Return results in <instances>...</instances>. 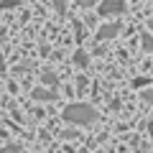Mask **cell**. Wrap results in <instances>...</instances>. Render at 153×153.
I'll list each match as a JSON object with an SVG mask.
<instances>
[{
  "instance_id": "5b68a950",
  "label": "cell",
  "mask_w": 153,
  "mask_h": 153,
  "mask_svg": "<svg viewBox=\"0 0 153 153\" xmlns=\"http://www.w3.org/2000/svg\"><path fill=\"white\" fill-rule=\"evenodd\" d=\"M74 64H76V66H82V69H84V66H89V56H87V51H82V49L74 51Z\"/></svg>"
},
{
  "instance_id": "52a82bcc",
  "label": "cell",
  "mask_w": 153,
  "mask_h": 153,
  "mask_svg": "<svg viewBox=\"0 0 153 153\" xmlns=\"http://www.w3.org/2000/svg\"><path fill=\"white\" fill-rule=\"evenodd\" d=\"M54 10L59 13V16H64L66 13V0H54Z\"/></svg>"
},
{
  "instance_id": "4fadbf2b",
  "label": "cell",
  "mask_w": 153,
  "mask_h": 153,
  "mask_svg": "<svg viewBox=\"0 0 153 153\" xmlns=\"http://www.w3.org/2000/svg\"><path fill=\"white\" fill-rule=\"evenodd\" d=\"M143 84H146V79H143V76H138L135 82H133V87H143Z\"/></svg>"
},
{
  "instance_id": "ba28073f",
  "label": "cell",
  "mask_w": 153,
  "mask_h": 153,
  "mask_svg": "<svg viewBox=\"0 0 153 153\" xmlns=\"http://www.w3.org/2000/svg\"><path fill=\"white\" fill-rule=\"evenodd\" d=\"M41 82H44V84H56L59 79H56V76L51 74V71H46V74H41Z\"/></svg>"
},
{
  "instance_id": "9c48e42d",
  "label": "cell",
  "mask_w": 153,
  "mask_h": 153,
  "mask_svg": "<svg viewBox=\"0 0 153 153\" xmlns=\"http://www.w3.org/2000/svg\"><path fill=\"white\" fill-rule=\"evenodd\" d=\"M0 153H21V146H18V143H10V146H5Z\"/></svg>"
},
{
  "instance_id": "8992f818",
  "label": "cell",
  "mask_w": 153,
  "mask_h": 153,
  "mask_svg": "<svg viewBox=\"0 0 153 153\" xmlns=\"http://www.w3.org/2000/svg\"><path fill=\"white\" fill-rule=\"evenodd\" d=\"M140 44H143V51H153V36H151V33H143Z\"/></svg>"
},
{
  "instance_id": "277c9868",
  "label": "cell",
  "mask_w": 153,
  "mask_h": 153,
  "mask_svg": "<svg viewBox=\"0 0 153 153\" xmlns=\"http://www.w3.org/2000/svg\"><path fill=\"white\" fill-rule=\"evenodd\" d=\"M120 33V23H107V26H102L97 31V38L100 41H110V38H115Z\"/></svg>"
},
{
  "instance_id": "3957f363",
  "label": "cell",
  "mask_w": 153,
  "mask_h": 153,
  "mask_svg": "<svg viewBox=\"0 0 153 153\" xmlns=\"http://www.w3.org/2000/svg\"><path fill=\"white\" fill-rule=\"evenodd\" d=\"M31 97L36 100V102H54V100H59V94L51 92V89H44V87H36L31 92Z\"/></svg>"
},
{
  "instance_id": "8fae6325",
  "label": "cell",
  "mask_w": 153,
  "mask_h": 153,
  "mask_svg": "<svg viewBox=\"0 0 153 153\" xmlns=\"http://www.w3.org/2000/svg\"><path fill=\"white\" fill-rule=\"evenodd\" d=\"M143 100H146L148 105H153V89H143Z\"/></svg>"
},
{
  "instance_id": "30bf717a",
  "label": "cell",
  "mask_w": 153,
  "mask_h": 153,
  "mask_svg": "<svg viewBox=\"0 0 153 153\" xmlns=\"http://www.w3.org/2000/svg\"><path fill=\"white\" fill-rule=\"evenodd\" d=\"M79 3V8H92V5H97L100 0H76Z\"/></svg>"
},
{
  "instance_id": "6da1fadb",
  "label": "cell",
  "mask_w": 153,
  "mask_h": 153,
  "mask_svg": "<svg viewBox=\"0 0 153 153\" xmlns=\"http://www.w3.org/2000/svg\"><path fill=\"white\" fill-rule=\"evenodd\" d=\"M64 120L71 123V125H92L97 120V110L92 105H84V102H74L64 110Z\"/></svg>"
},
{
  "instance_id": "7c38bea8",
  "label": "cell",
  "mask_w": 153,
  "mask_h": 153,
  "mask_svg": "<svg viewBox=\"0 0 153 153\" xmlns=\"http://www.w3.org/2000/svg\"><path fill=\"white\" fill-rule=\"evenodd\" d=\"M18 0H0V8H16Z\"/></svg>"
},
{
  "instance_id": "7a4b0ae2",
  "label": "cell",
  "mask_w": 153,
  "mask_h": 153,
  "mask_svg": "<svg viewBox=\"0 0 153 153\" xmlns=\"http://www.w3.org/2000/svg\"><path fill=\"white\" fill-rule=\"evenodd\" d=\"M97 10L102 18L120 16V13H125V0H102V3H97Z\"/></svg>"
},
{
  "instance_id": "5bb4252c",
  "label": "cell",
  "mask_w": 153,
  "mask_h": 153,
  "mask_svg": "<svg viewBox=\"0 0 153 153\" xmlns=\"http://www.w3.org/2000/svg\"><path fill=\"white\" fill-rule=\"evenodd\" d=\"M3 69H5V61H3V56H0V71H3Z\"/></svg>"
}]
</instances>
